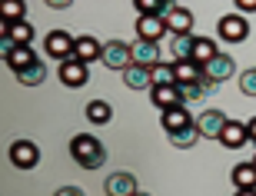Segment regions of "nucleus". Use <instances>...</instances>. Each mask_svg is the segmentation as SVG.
<instances>
[{
  "mask_svg": "<svg viewBox=\"0 0 256 196\" xmlns=\"http://www.w3.org/2000/svg\"><path fill=\"white\" fill-rule=\"evenodd\" d=\"M17 80H20L24 86H37V84H44V80H47V64H44V60L30 64L27 70H20V74H17Z\"/></svg>",
  "mask_w": 256,
  "mask_h": 196,
  "instance_id": "a878e982",
  "label": "nucleus"
},
{
  "mask_svg": "<svg viewBox=\"0 0 256 196\" xmlns=\"http://www.w3.org/2000/svg\"><path fill=\"white\" fill-rule=\"evenodd\" d=\"M104 190H106V196H133V193H140L133 173H110L106 183H104Z\"/></svg>",
  "mask_w": 256,
  "mask_h": 196,
  "instance_id": "9b49d317",
  "label": "nucleus"
},
{
  "mask_svg": "<svg viewBox=\"0 0 256 196\" xmlns=\"http://www.w3.org/2000/svg\"><path fill=\"white\" fill-rule=\"evenodd\" d=\"M74 44H76V37H70L66 30H50L47 34V40H44V50H47L54 60H70L74 56Z\"/></svg>",
  "mask_w": 256,
  "mask_h": 196,
  "instance_id": "20e7f679",
  "label": "nucleus"
},
{
  "mask_svg": "<svg viewBox=\"0 0 256 196\" xmlns=\"http://www.w3.org/2000/svg\"><path fill=\"white\" fill-rule=\"evenodd\" d=\"M200 136H203V133H200L196 123H190V126H183V130H176V133H166V140H170L176 150H190V146H196Z\"/></svg>",
  "mask_w": 256,
  "mask_h": 196,
  "instance_id": "4be33fe9",
  "label": "nucleus"
},
{
  "mask_svg": "<svg viewBox=\"0 0 256 196\" xmlns=\"http://www.w3.org/2000/svg\"><path fill=\"white\" fill-rule=\"evenodd\" d=\"M133 196H150V193H133Z\"/></svg>",
  "mask_w": 256,
  "mask_h": 196,
  "instance_id": "e433bc0d",
  "label": "nucleus"
},
{
  "mask_svg": "<svg viewBox=\"0 0 256 196\" xmlns=\"http://www.w3.org/2000/svg\"><path fill=\"white\" fill-rule=\"evenodd\" d=\"M74 4V0H47V7H54V10H66Z\"/></svg>",
  "mask_w": 256,
  "mask_h": 196,
  "instance_id": "72a5a7b5",
  "label": "nucleus"
},
{
  "mask_svg": "<svg viewBox=\"0 0 256 196\" xmlns=\"http://www.w3.org/2000/svg\"><path fill=\"white\" fill-rule=\"evenodd\" d=\"M173 70H176V84H196L200 76H203V66L196 60H176Z\"/></svg>",
  "mask_w": 256,
  "mask_h": 196,
  "instance_id": "5701e85b",
  "label": "nucleus"
},
{
  "mask_svg": "<svg viewBox=\"0 0 256 196\" xmlns=\"http://www.w3.org/2000/svg\"><path fill=\"white\" fill-rule=\"evenodd\" d=\"M236 14H256V0H233Z\"/></svg>",
  "mask_w": 256,
  "mask_h": 196,
  "instance_id": "2f4dec72",
  "label": "nucleus"
},
{
  "mask_svg": "<svg viewBox=\"0 0 256 196\" xmlns=\"http://www.w3.org/2000/svg\"><path fill=\"white\" fill-rule=\"evenodd\" d=\"M150 76H153V86L156 84H176V70H173V64H156V66H150Z\"/></svg>",
  "mask_w": 256,
  "mask_h": 196,
  "instance_id": "c85d7f7f",
  "label": "nucleus"
},
{
  "mask_svg": "<svg viewBox=\"0 0 256 196\" xmlns=\"http://www.w3.org/2000/svg\"><path fill=\"white\" fill-rule=\"evenodd\" d=\"M253 163H256V156H253Z\"/></svg>",
  "mask_w": 256,
  "mask_h": 196,
  "instance_id": "4c0bfd02",
  "label": "nucleus"
},
{
  "mask_svg": "<svg viewBox=\"0 0 256 196\" xmlns=\"http://www.w3.org/2000/svg\"><path fill=\"white\" fill-rule=\"evenodd\" d=\"M166 30H170V34H190L193 30V10L176 4V7L166 14Z\"/></svg>",
  "mask_w": 256,
  "mask_h": 196,
  "instance_id": "a211bd4d",
  "label": "nucleus"
},
{
  "mask_svg": "<svg viewBox=\"0 0 256 196\" xmlns=\"http://www.w3.org/2000/svg\"><path fill=\"white\" fill-rule=\"evenodd\" d=\"M4 60H7V66L14 70V74H20V70H27L30 64H37L40 56L30 50V44H14V47H10V54L4 56Z\"/></svg>",
  "mask_w": 256,
  "mask_h": 196,
  "instance_id": "4468645a",
  "label": "nucleus"
},
{
  "mask_svg": "<svg viewBox=\"0 0 256 196\" xmlns=\"http://www.w3.org/2000/svg\"><path fill=\"white\" fill-rule=\"evenodd\" d=\"M193 44H196L193 34H173V40H170L173 64H176V60H193Z\"/></svg>",
  "mask_w": 256,
  "mask_h": 196,
  "instance_id": "6ab92c4d",
  "label": "nucleus"
},
{
  "mask_svg": "<svg viewBox=\"0 0 256 196\" xmlns=\"http://www.w3.org/2000/svg\"><path fill=\"white\" fill-rule=\"evenodd\" d=\"M246 140H250L246 123H240V120H226V126H223V133H220V143H223L226 150H240Z\"/></svg>",
  "mask_w": 256,
  "mask_h": 196,
  "instance_id": "dca6fc26",
  "label": "nucleus"
},
{
  "mask_svg": "<svg viewBox=\"0 0 256 196\" xmlns=\"http://www.w3.org/2000/svg\"><path fill=\"white\" fill-rule=\"evenodd\" d=\"M240 90L246 96H256V66H250V70L240 74Z\"/></svg>",
  "mask_w": 256,
  "mask_h": 196,
  "instance_id": "c756f323",
  "label": "nucleus"
},
{
  "mask_svg": "<svg viewBox=\"0 0 256 196\" xmlns=\"http://www.w3.org/2000/svg\"><path fill=\"white\" fill-rule=\"evenodd\" d=\"M180 94H183V103H196L200 96H206V94H203V86H200V80H196V84H180Z\"/></svg>",
  "mask_w": 256,
  "mask_h": 196,
  "instance_id": "7c9ffc66",
  "label": "nucleus"
},
{
  "mask_svg": "<svg viewBox=\"0 0 256 196\" xmlns=\"http://www.w3.org/2000/svg\"><path fill=\"white\" fill-rule=\"evenodd\" d=\"M133 7H136V14H160V17H166L176 7V0H133Z\"/></svg>",
  "mask_w": 256,
  "mask_h": 196,
  "instance_id": "bb28decb",
  "label": "nucleus"
},
{
  "mask_svg": "<svg viewBox=\"0 0 256 196\" xmlns=\"http://www.w3.org/2000/svg\"><path fill=\"white\" fill-rule=\"evenodd\" d=\"M216 54H220V50H216V40H213V37H196V44H193V60H196L200 66L210 64Z\"/></svg>",
  "mask_w": 256,
  "mask_h": 196,
  "instance_id": "393cba45",
  "label": "nucleus"
},
{
  "mask_svg": "<svg viewBox=\"0 0 256 196\" xmlns=\"http://www.w3.org/2000/svg\"><path fill=\"white\" fill-rule=\"evenodd\" d=\"M100 64H104L106 70H120V74H124L126 66L133 64L130 44H124V40H106V44H104V54H100Z\"/></svg>",
  "mask_w": 256,
  "mask_h": 196,
  "instance_id": "f03ea898",
  "label": "nucleus"
},
{
  "mask_svg": "<svg viewBox=\"0 0 256 196\" xmlns=\"http://www.w3.org/2000/svg\"><path fill=\"white\" fill-rule=\"evenodd\" d=\"M86 80H90V64H84V60H64L60 64V84L70 86V90H76V86H84Z\"/></svg>",
  "mask_w": 256,
  "mask_h": 196,
  "instance_id": "423d86ee",
  "label": "nucleus"
},
{
  "mask_svg": "<svg viewBox=\"0 0 256 196\" xmlns=\"http://www.w3.org/2000/svg\"><path fill=\"white\" fill-rule=\"evenodd\" d=\"M163 34H166V17H160V14H136V37L160 40Z\"/></svg>",
  "mask_w": 256,
  "mask_h": 196,
  "instance_id": "1a4fd4ad",
  "label": "nucleus"
},
{
  "mask_svg": "<svg viewBox=\"0 0 256 196\" xmlns=\"http://www.w3.org/2000/svg\"><path fill=\"white\" fill-rule=\"evenodd\" d=\"M233 186L236 190H256V163H236L233 166Z\"/></svg>",
  "mask_w": 256,
  "mask_h": 196,
  "instance_id": "412c9836",
  "label": "nucleus"
},
{
  "mask_svg": "<svg viewBox=\"0 0 256 196\" xmlns=\"http://www.w3.org/2000/svg\"><path fill=\"white\" fill-rule=\"evenodd\" d=\"M27 14V4L24 0H0V20L4 24H17Z\"/></svg>",
  "mask_w": 256,
  "mask_h": 196,
  "instance_id": "cd10ccee",
  "label": "nucleus"
},
{
  "mask_svg": "<svg viewBox=\"0 0 256 196\" xmlns=\"http://www.w3.org/2000/svg\"><path fill=\"white\" fill-rule=\"evenodd\" d=\"M34 34H37V30L30 27L27 20H17V24H4V37H7L10 44H34Z\"/></svg>",
  "mask_w": 256,
  "mask_h": 196,
  "instance_id": "aec40b11",
  "label": "nucleus"
},
{
  "mask_svg": "<svg viewBox=\"0 0 256 196\" xmlns=\"http://www.w3.org/2000/svg\"><path fill=\"white\" fill-rule=\"evenodd\" d=\"M220 40H226V44H243L250 37V24H246V14H226V17H220Z\"/></svg>",
  "mask_w": 256,
  "mask_h": 196,
  "instance_id": "7ed1b4c3",
  "label": "nucleus"
},
{
  "mask_svg": "<svg viewBox=\"0 0 256 196\" xmlns=\"http://www.w3.org/2000/svg\"><path fill=\"white\" fill-rule=\"evenodd\" d=\"M110 116H114V106L106 100H90L86 103V120L96 123V126H104V123H110Z\"/></svg>",
  "mask_w": 256,
  "mask_h": 196,
  "instance_id": "b1692460",
  "label": "nucleus"
},
{
  "mask_svg": "<svg viewBox=\"0 0 256 196\" xmlns=\"http://www.w3.org/2000/svg\"><path fill=\"white\" fill-rule=\"evenodd\" d=\"M246 130H250V140H253V143H256V116H253V120H250V123H246Z\"/></svg>",
  "mask_w": 256,
  "mask_h": 196,
  "instance_id": "f704fd0d",
  "label": "nucleus"
},
{
  "mask_svg": "<svg viewBox=\"0 0 256 196\" xmlns=\"http://www.w3.org/2000/svg\"><path fill=\"white\" fill-rule=\"evenodd\" d=\"M70 156H74L84 170H100L104 160H106V150L94 133H76L74 140H70Z\"/></svg>",
  "mask_w": 256,
  "mask_h": 196,
  "instance_id": "f257e3e1",
  "label": "nucleus"
},
{
  "mask_svg": "<svg viewBox=\"0 0 256 196\" xmlns=\"http://www.w3.org/2000/svg\"><path fill=\"white\" fill-rule=\"evenodd\" d=\"M100 54H104V44H100L96 37H90V34L76 37V44H74V60L94 64V60H100Z\"/></svg>",
  "mask_w": 256,
  "mask_h": 196,
  "instance_id": "2eb2a0df",
  "label": "nucleus"
},
{
  "mask_svg": "<svg viewBox=\"0 0 256 196\" xmlns=\"http://www.w3.org/2000/svg\"><path fill=\"white\" fill-rule=\"evenodd\" d=\"M203 74L223 84V80H230V76L236 74V64H233V56H230V54H216L210 64H203Z\"/></svg>",
  "mask_w": 256,
  "mask_h": 196,
  "instance_id": "f8f14e48",
  "label": "nucleus"
},
{
  "mask_svg": "<svg viewBox=\"0 0 256 196\" xmlns=\"http://www.w3.org/2000/svg\"><path fill=\"white\" fill-rule=\"evenodd\" d=\"M233 196H256V190H236Z\"/></svg>",
  "mask_w": 256,
  "mask_h": 196,
  "instance_id": "c9c22d12",
  "label": "nucleus"
},
{
  "mask_svg": "<svg viewBox=\"0 0 256 196\" xmlns=\"http://www.w3.org/2000/svg\"><path fill=\"white\" fill-rule=\"evenodd\" d=\"M130 50H133V64H140V66H156V64H163V54H160V47H156V40L136 37L130 44Z\"/></svg>",
  "mask_w": 256,
  "mask_h": 196,
  "instance_id": "0eeeda50",
  "label": "nucleus"
},
{
  "mask_svg": "<svg viewBox=\"0 0 256 196\" xmlns=\"http://www.w3.org/2000/svg\"><path fill=\"white\" fill-rule=\"evenodd\" d=\"M10 163L17 170H34L40 163V146L34 140H17L10 146Z\"/></svg>",
  "mask_w": 256,
  "mask_h": 196,
  "instance_id": "39448f33",
  "label": "nucleus"
},
{
  "mask_svg": "<svg viewBox=\"0 0 256 196\" xmlns=\"http://www.w3.org/2000/svg\"><path fill=\"white\" fill-rule=\"evenodd\" d=\"M124 84L130 90H153V76H150V66H140V64H130L124 70Z\"/></svg>",
  "mask_w": 256,
  "mask_h": 196,
  "instance_id": "f3484780",
  "label": "nucleus"
},
{
  "mask_svg": "<svg viewBox=\"0 0 256 196\" xmlns=\"http://www.w3.org/2000/svg\"><path fill=\"white\" fill-rule=\"evenodd\" d=\"M190 123H193V116H190V110H186V103H183V106H170V110L160 113V126L166 133H176V130H183V126H190Z\"/></svg>",
  "mask_w": 256,
  "mask_h": 196,
  "instance_id": "ddd939ff",
  "label": "nucleus"
},
{
  "mask_svg": "<svg viewBox=\"0 0 256 196\" xmlns=\"http://www.w3.org/2000/svg\"><path fill=\"white\" fill-rule=\"evenodd\" d=\"M150 100H153V106H160V113L170 110V106H183L180 84H156L150 90Z\"/></svg>",
  "mask_w": 256,
  "mask_h": 196,
  "instance_id": "6e6552de",
  "label": "nucleus"
},
{
  "mask_svg": "<svg viewBox=\"0 0 256 196\" xmlns=\"http://www.w3.org/2000/svg\"><path fill=\"white\" fill-rule=\"evenodd\" d=\"M54 196H86V193H84L80 186H60V190H57Z\"/></svg>",
  "mask_w": 256,
  "mask_h": 196,
  "instance_id": "473e14b6",
  "label": "nucleus"
},
{
  "mask_svg": "<svg viewBox=\"0 0 256 196\" xmlns=\"http://www.w3.org/2000/svg\"><path fill=\"white\" fill-rule=\"evenodd\" d=\"M226 120H230V116L223 110H203L196 116V126H200V133H203L206 140H220V133H223Z\"/></svg>",
  "mask_w": 256,
  "mask_h": 196,
  "instance_id": "9d476101",
  "label": "nucleus"
}]
</instances>
